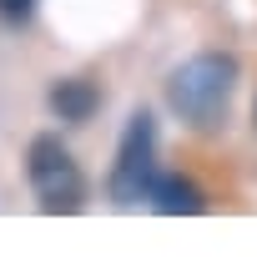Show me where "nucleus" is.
Wrapping results in <instances>:
<instances>
[{"label":"nucleus","mask_w":257,"mask_h":257,"mask_svg":"<svg viewBox=\"0 0 257 257\" xmlns=\"http://www.w3.org/2000/svg\"><path fill=\"white\" fill-rule=\"evenodd\" d=\"M157 182V126L147 111H137L121 132L116 167H111V202L116 207H142Z\"/></svg>","instance_id":"7ed1b4c3"},{"label":"nucleus","mask_w":257,"mask_h":257,"mask_svg":"<svg viewBox=\"0 0 257 257\" xmlns=\"http://www.w3.org/2000/svg\"><path fill=\"white\" fill-rule=\"evenodd\" d=\"M26 177L41 202V212H81L86 207V172L81 162L61 147V137H36L26 152Z\"/></svg>","instance_id":"f03ea898"},{"label":"nucleus","mask_w":257,"mask_h":257,"mask_svg":"<svg viewBox=\"0 0 257 257\" xmlns=\"http://www.w3.org/2000/svg\"><path fill=\"white\" fill-rule=\"evenodd\" d=\"M252 116H257V106H252Z\"/></svg>","instance_id":"0eeeda50"},{"label":"nucleus","mask_w":257,"mask_h":257,"mask_svg":"<svg viewBox=\"0 0 257 257\" xmlns=\"http://www.w3.org/2000/svg\"><path fill=\"white\" fill-rule=\"evenodd\" d=\"M36 6H41V0H0V21H6V26H31L36 21Z\"/></svg>","instance_id":"423d86ee"},{"label":"nucleus","mask_w":257,"mask_h":257,"mask_svg":"<svg viewBox=\"0 0 257 257\" xmlns=\"http://www.w3.org/2000/svg\"><path fill=\"white\" fill-rule=\"evenodd\" d=\"M232 86H237V61L227 51H202L167 76V106L187 126H217V116L232 101Z\"/></svg>","instance_id":"f257e3e1"},{"label":"nucleus","mask_w":257,"mask_h":257,"mask_svg":"<svg viewBox=\"0 0 257 257\" xmlns=\"http://www.w3.org/2000/svg\"><path fill=\"white\" fill-rule=\"evenodd\" d=\"M96 106H101V91L91 81H81V76H66V81L51 86V111L61 121H91Z\"/></svg>","instance_id":"39448f33"},{"label":"nucleus","mask_w":257,"mask_h":257,"mask_svg":"<svg viewBox=\"0 0 257 257\" xmlns=\"http://www.w3.org/2000/svg\"><path fill=\"white\" fill-rule=\"evenodd\" d=\"M147 202H152L162 217H197V212H207V192H202L192 177H177V172H157Z\"/></svg>","instance_id":"20e7f679"}]
</instances>
